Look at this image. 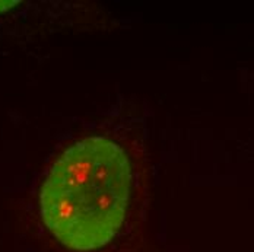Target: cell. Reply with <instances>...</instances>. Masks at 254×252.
<instances>
[{"label": "cell", "instance_id": "obj_1", "mask_svg": "<svg viewBox=\"0 0 254 252\" xmlns=\"http://www.w3.org/2000/svg\"><path fill=\"white\" fill-rule=\"evenodd\" d=\"M130 185V162L116 142L82 139L49 169L40 193L41 219L64 247L98 250L123 225Z\"/></svg>", "mask_w": 254, "mask_h": 252}, {"label": "cell", "instance_id": "obj_2", "mask_svg": "<svg viewBox=\"0 0 254 252\" xmlns=\"http://www.w3.org/2000/svg\"><path fill=\"white\" fill-rule=\"evenodd\" d=\"M18 3H19L18 0H15V1H0V12L7 10V9L13 7V6H15V4H18Z\"/></svg>", "mask_w": 254, "mask_h": 252}]
</instances>
